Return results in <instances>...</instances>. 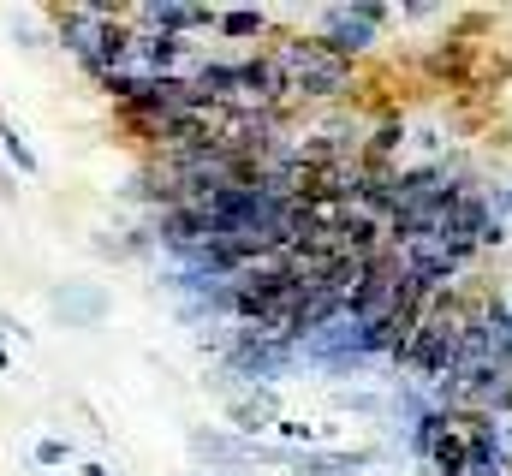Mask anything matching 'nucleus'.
<instances>
[{
	"instance_id": "nucleus-1",
	"label": "nucleus",
	"mask_w": 512,
	"mask_h": 476,
	"mask_svg": "<svg viewBox=\"0 0 512 476\" xmlns=\"http://www.w3.org/2000/svg\"><path fill=\"white\" fill-rule=\"evenodd\" d=\"M387 18H393V6H382V0H340L322 12V48H334L340 60H358L382 42Z\"/></svg>"
},
{
	"instance_id": "nucleus-2",
	"label": "nucleus",
	"mask_w": 512,
	"mask_h": 476,
	"mask_svg": "<svg viewBox=\"0 0 512 476\" xmlns=\"http://www.w3.org/2000/svg\"><path fill=\"white\" fill-rule=\"evenodd\" d=\"M227 417H233V429L256 441L268 423H280V399H274V387H245V393H227Z\"/></svg>"
},
{
	"instance_id": "nucleus-3",
	"label": "nucleus",
	"mask_w": 512,
	"mask_h": 476,
	"mask_svg": "<svg viewBox=\"0 0 512 476\" xmlns=\"http://www.w3.org/2000/svg\"><path fill=\"white\" fill-rule=\"evenodd\" d=\"M298 476H358L376 465V447H358V453H292Z\"/></svg>"
},
{
	"instance_id": "nucleus-4",
	"label": "nucleus",
	"mask_w": 512,
	"mask_h": 476,
	"mask_svg": "<svg viewBox=\"0 0 512 476\" xmlns=\"http://www.w3.org/2000/svg\"><path fill=\"white\" fill-rule=\"evenodd\" d=\"M54 310L66 316V328H96L102 310H108V298H102L96 286H60V292H54Z\"/></svg>"
},
{
	"instance_id": "nucleus-5",
	"label": "nucleus",
	"mask_w": 512,
	"mask_h": 476,
	"mask_svg": "<svg viewBox=\"0 0 512 476\" xmlns=\"http://www.w3.org/2000/svg\"><path fill=\"white\" fill-rule=\"evenodd\" d=\"M215 30L227 42H251V36H268V12L262 6H233V12H215Z\"/></svg>"
},
{
	"instance_id": "nucleus-6",
	"label": "nucleus",
	"mask_w": 512,
	"mask_h": 476,
	"mask_svg": "<svg viewBox=\"0 0 512 476\" xmlns=\"http://www.w3.org/2000/svg\"><path fill=\"white\" fill-rule=\"evenodd\" d=\"M0 143H6V161H12L18 173H36V155H30V143H24L12 125H0Z\"/></svg>"
},
{
	"instance_id": "nucleus-7",
	"label": "nucleus",
	"mask_w": 512,
	"mask_h": 476,
	"mask_svg": "<svg viewBox=\"0 0 512 476\" xmlns=\"http://www.w3.org/2000/svg\"><path fill=\"white\" fill-rule=\"evenodd\" d=\"M66 453H72L66 441H42V447H36V465H66Z\"/></svg>"
},
{
	"instance_id": "nucleus-8",
	"label": "nucleus",
	"mask_w": 512,
	"mask_h": 476,
	"mask_svg": "<svg viewBox=\"0 0 512 476\" xmlns=\"http://www.w3.org/2000/svg\"><path fill=\"white\" fill-rule=\"evenodd\" d=\"M84 476H114L108 465H84Z\"/></svg>"
},
{
	"instance_id": "nucleus-9",
	"label": "nucleus",
	"mask_w": 512,
	"mask_h": 476,
	"mask_svg": "<svg viewBox=\"0 0 512 476\" xmlns=\"http://www.w3.org/2000/svg\"><path fill=\"white\" fill-rule=\"evenodd\" d=\"M0 197H12V185H6V179H0Z\"/></svg>"
},
{
	"instance_id": "nucleus-10",
	"label": "nucleus",
	"mask_w": 512,
	"mask_h": 476,
	"mask_svg": "<svg viewBox=\"0 0 512 476\" xmlns=\"http://www.w3.org/2000/svg\"><path fill=\"white\" fill-rule=\"evenodd\" d=\"M191 476H197V471H191Z\"/></svg>"
}]
</instances>
